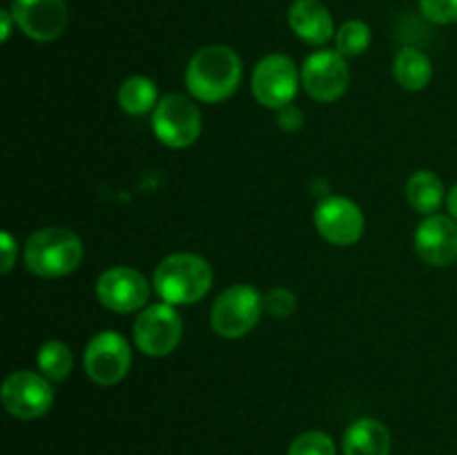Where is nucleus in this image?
<instances>
[{"label": "nucleus", "mask_w": 457, "mask_h": 455, "mask_svg": "<svg viewBox=\"0 0 457 455\" xmlns=\"http://www.w3.org/2000/svg\"><path fill=\"white\" fill-rule=\"evenodd\" d=\"M241 74L244 65L235 49L226 45H208L187 62V92L201 103H221L237 92Z\"/></svg>", "instance_id": "nucleus-1"}, {"label": "nucleus", "mask_w": 457, "mask_h": 455, "mask_svg": "<svg viewBox=\"0 0 457 455\" xmlns=\"http://www.w3.org/2000/svg\"><path fill=\"white\" fill-rule=\"evenodd\" d=\"M212 268L199 254L179 252L170 254L154 270V290L165 303L172 306H187L212 288Z\"/></svg>", "instance_id": "nucleus-2"}, {"label": "nucleus", "mask_w": 457, "mask_h": 455, "mask_svg": "<svg viewBox=\"0 0 457 455\" xmlns=\"http://www.w3.org/2000/svg\"><path fill=\"white\" fill-rule=\"evenodd\" d=\"M83 261V244L79 235L61 226L34 232L25 245V266L43 279H56L74 272Z\"/></svg>", "instance_id": "nucleus-3"}, {"label": "nucleus", "mask_w": 457, "mask_h": 455, "mask_svg": "<svg viewBox=\"0 0 457 455\" xmlns=\"http://www.w3.org/2000/svg\"><path fill=\"white\" fill-rule=\"evenodd\" d=\"M266 302L253 285H232L223 290L210 312V324L214 333L223 339H239L248 335L262 319Z\"/></svg>", "instance_id": "nucleus-4"}, {"label": "nucleus", "mask_w": 457, "mask_h": 455, "mask_svg": "<svg viewBox=\"0 0 457 455\" xmlns=\"http://www.w3.org/2000/svg\"><path fill=\"white\" fill-rule=\"evenodd\" d=\"M152 128L163 145L183 150L201 134V112L192 98L183 94H168L159 101L152 114Z\"/></svg>", "instance_id": "nucleus-5"}, {"label": "nucleus", "mask_w": 457, "mask_h": 455, "mask_svg": "<svg viewBox=\"0 0 457 455\" xmlns=\"http://www.w3.org/2000/svg\"><path fill=\"white\" fill-rule=\"evenodd\" d=\"M83 364L85 373L94 384L114 386L128 375L129 364H132L129 343L116 330H103V333L94 335L85 346Z\"/></svg>", "instance_id": "nucleus-6"}, {"label": "nucleus", "mask_w": 457, "mask_h": 455, "mask_svg": "<svg viewBox=\"0 0 457 455\" xmlns=\"http://www.w3.org/2000/svg\"><path fill=\"white\" fill-rule=\"evenodd\" d=\"M302 74L297 65L284 54H270L262 58L253 71V94L263 107L281 110L297 96Z\"/></svg>", "instance_id": "nucleus-7"}, {"label": "nucleus", "mask_w": 457, "mask_h": 455, "mask_svg": "<svg viewBox=\"0 0 457 455\" xmlns=\"http://www.w3.org/2000/svg\"><path fill=\"white\" fill-rule=\"evenodd\" d=\"M183 324L172 303H154L138 315L134 342L147 357H165L181 342Z\"/></svg>", "instance_id": "nucleus-8"}, {"label": "nucleus", "mask_w": 457, "mask_h": 455, "mask_svg": "<svg viewBox=\"0 0 457 455\" xmlns=\"http://www.w3.org/2000/svg\"><path fill=\"white\" fill-rule=\"evenodd\" d=\"M351 80L346 58L335 49H321L311 54L302 67V85L311 98L320 103H333L344 96Z\"/></svg>", "instance_id": "nucleus-9"}, {"label": "nucleus", "mask_w": 457, "mask_h": 455, "mask_svg": "<svg viewBox=\"0 0 457 455\" xmlns=\"http://www.w3.org/2000/svg\"><path fill=\"white\" fill-rule=\"evenodd\" d=\"M54 401V388L45 375L34 370L12 373L3 384V404L13 418L36 419L49 410Z\"/></svg>", "instance_id": "nucleus-10"}, {"label": "nucleus", "mask_w": 457, "mask_h": 455, "mask_svg": "<svg viewBox=\"0 0 457 455\" xmlns=\"http://www.w3.org/2000/svg\"><path fill=\"white\" fill-rule=\"evenodd\" d=\"M12 16L27 38L49 43L65 31L70 9L65 0H13Z\"/></svg>", "instance_id": "nucleus-11"}, {"label": "nucleus", "mask_w": 457, "mask_h": 455, "mask_svg": "<svg viewBox=\"0 0 457 455\" xmlns=\"http://www.w3.org/2000/svg\"><path fill=\"white\" fill-rule=\"evenodd\" d=\"M315 228L328 244L353 245L364 235V214L346 196H326L315 210Z\"/></svg>", "instance_id": "nucleus-12"}, {"label": "nucleus", "mask_w": 457, "mask_h": 455, "mask_svg": "<svg viewBox=\"0 0 457 455\" xmlns=\"http://www.w3.org/2000/svg\"><path fill=\"white\" fill-rule=\"evenodd\" d=\"M96 297L110 310L134 312L145 306L150 297V285L145 277L134 268L114 266L98 277Z\"/></svg>", "instance_id": "nucleus-13"}, {"label": "nucleus", "mask_w": 457, "mask_h": 455, "mask_svg": "<svg viewBox=\"0 0 457 455\" xmlns=\"http://www.w3.org/2000/svg\"><path fill=\"white\" fill-rule=\"evenodd\" d=\"M415 252L428 266H451L457 259V223L431 214L415 230Z\"/></svg>", "instance_id": "nucleus-14"}, {"label": "nucleus", "mask_w": 457, "mask_h": 455, "mask_svg": "<svg viewBox=\"0 0 457 455\" xmlns=\"http://www.w3.org/2000/svg\"><path fill=\"white\" fill-rule=\"evenodd\" d=\"M288 25L308 45H326L335 31L333 16L321 0H295L288 9Z\"/></svg>", "instance_id": "nucleus-15"}, {"label": "nucleus", "mask_w": 457, "mask_h": 455, "mask_svg": "<svg viewBox=\"0 0 457 455\" xmlns=\"http://www.w3.org/2000/svg\"><path fill=\"white\" fill-rule=\"evenodd\" d=\"M391 446V431L373 418L353 422L344 435V455H388Z\"/></svg>", "instance_id": "nucleus-16"}, {"label": "nucleus", "mask_w": 457, "mask_h": 455, "mask_svg": "<svg viewBox=\"0 0 457 455\" xmlns=\"http://www.w3.org/2000/svg\"><path fill=\"white\" fill-rule=\"evenodd\" d=\"M393 76L409 92H420L433 79V65L424 52L415 47H404L397 52L393 62Z\"/></svg>", "instance_id": "nucleus-17"}, {"label": "nucleus", "mask_w": 457, "mask_h": 455, "mask_svg": "<svg viewBox=\"0 0 457 455\" xmlns=\"http://www.w3.org/2000/svg\"><path fill=\"white\" fill-rule=\"evenodd\" d=\"M406 196L420 214L431 217V214H436V210H440L442 201H445V186L436 172L420 170L406 181Z\"/></svg>", "instance_id": "nucleus-18"}, {"label": "nucleus", "mask_w": 457, "mask_h": 455, "mask_svg": "<svg viewBox=\"0 0 457 455\" xmlns=\"http://www.w3.org/2000/svg\"><path fill=\"white\" fill-rule=\"evenodd\" d=\"M119 105L120 110L132 116H141L145 112L154 110L159 105L156 83L147 76H132V79L123 80L119 89Z\"/></svg>", "instance_id": "nucleus-19"}, {"label": "nucleus", "mask_w": 457, "mask_h": 455, "mask_svg": "<svg viewBox=\"0 0 457 455\" xmlns=\"http://www.w3.org/2000/svg\"><path fill=\"white\" fill-rule=\"evenodd\" d=\"M71 366H74V357L71 351L62 342H45L38 351V368L52 382H62L67 375L71 373Z\"/></svg>", "instance_id": "nucleus-20"}, {"label": "nucleus", "mask_w": 457, "mask_h": 455, "mask_svg": "<svg viewBox=\"0 0 457 455\" xmlns=\"http://www.w3.org/2000/svg\"><path fill=\"white\" fill-rule=\"evenodd\" d=\"M335 45L344 58L361 56L370 45V27L364 21H346L335 34Z\"/></svg>", "instance_id": "nucleus-21"}, {"label": "nucleus", "mask_w": 457, "mask_h": 455, "mask_svg": "<svg viewBox=\"0 0 457 455\" xmlns=\"http://www.w3.org/2000/svg\"><path fill=\"white\" fill-rule=\"evenodd\" d=\"M288 455H337V449L326 433L306 431L290 444Z\"/></svg>", "instance_id": "nucleus-22"}, {"label": "nucleus", "mask_w": 457, "mask_h": 455, "mask_svg": "<svg viewBox=\"0 0 457 455\" xmlns=\"http://www.w3.org/2000/svg\"><path fill=\"white\" fill-rule=\"evenodd\" d=\"M424 18L436 25H455L457 0H420Z\"/></svg>", "instance_id": "nucleus-23"}, {"label": "nucleus", "mask_w": 457, "mask_h": 455, "mask_svg": "<svg viewBox=\"0 0 457 455\" xmlns=\"http://www.w3.org/2000/svg\"><path fill=\"white\" fill-rule=\"evenodd\" d=\"M266 302V310L270 312L277 319H284V317H290L295 312V306H297V299L290 290L286 288H272L270 293L263 297Z\"/></svg>", "instance_id": "nucleus-24"}, {"label": "nucleus", "mask_w": 457, "mask_h": 455, "mask_svg": "<svg viewBox=\"0 0 457 455\" xmlns=\"http://www.w3.org/2000/svg\"><path fill=\"white\" fill-rule=\"evenodd\" d=\"M279 128L286 132H297L303 125V114L295 105H286L279 110Z\"/></svg>", "instance_id": "nucleus-25"}, {"label": "nucleus", "mask_w": 457, "mask_h": 455, "mask_svg": "<svg viewBox=\"0 0 457 455\" xmlns=\"http://www.w3.org/2000/svg\"><path fill=\"white\" fill-rule=\"evenodd\" d=\"M0 248H3V266H0V270L3 272H9L12 270L13 261H16V241H13V236L9 235V232H3V236H0Z\"/></svg>", "instance_id": "nucleus-26"}, {"label": "nucleus", "mask_w": 457, "mask_h": 455, "mask_svg": "<svg viewBox=\"0 0 457 455\" xmlns=\"http://www.w3.org/2000/svg\"><path fill=\"white\" fill-rule=\"evenodd\" d=\"M13 22H16V21H13L12 12L3 9V12H0V25H3V43H7V40H9V34H12Z\"/></svg>", "instance_id": "nucleus-27"}, {"label": "nucleus", "mask_w": 457, "mask_h": 455, "mask_svg": "<svg viewBox=\"0 0 457 455\" xmlns=\"http://www.w3.org/2000/svg\"><path fill=\"white\" fill-rule=\"evenodd\" d=\"M446 205H449L451 217L457 219V186H453V190L449 192V199H446Z\"/></svg>", "instance_id": "nucleus-28"}]
</instances>
